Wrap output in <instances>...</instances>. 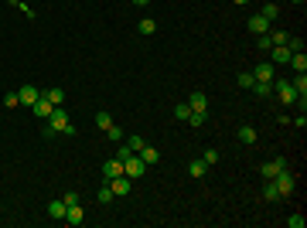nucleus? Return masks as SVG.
Here are the masks:
<instances>
[{
	"label": "nucleus",
	"mask_w": 307,
	"mask_h": 228,
	"mask_svg": "<svg viewBox=\"0 0 307 228\" xmlns=\"http://www.w3.org/2000/svg\"><path fill=\"white\" fill-rule=\"evenodd\" d=\"M273 92H276V99H280L284 106H294V102H297V92H294V85H290V82L273 78Z\"/></svg>",
	"instance_id": "3"
},
{
	"label": "nucleus",
	"mask_w": 307,
	"mask_h": 228,
	"mask_svg": "<svg viewBox=\"0 0 307 228\" xmlns=\"http://www.w3.org/2000/svg\"><path fill=\"white\" fill-rule=\"evenodd\" d=\"M263 201H270V205H276V201H284V198H280V191L273 188V181H266V188H263Z\"/></svg>",
	"instance_id": "22"
},
{
	"label": "nucleus",
	"mask_w": 307,
	"mask_h": 228,
	"mask_svg": "<svg viewBox=\"0 0 307 228\" xmlns=\"http://www.w3.org/2000/svg\"><path fill=\"white\" fill-rule=\"evenodd\" d=\"M120 174H123V160H120V157H113V160L102 164V181H113V177H120Z\"/></svg>",
	"instance_id": "9"
},
{
	"label": "nucleus",
	"mask_w": 307,
	"mask_h": 228,
	"mask_svg": "<svg viewBox=\"0 0 307 228\" xmlns=\"http://www.w3.org/2000/svg\"><path fill=\"white\" fill-rule=\"evenodd\" d=\"M252 78H256V82H273V78H276V72H273V61H260V65L252 68Z\"/></svg>",
	"instance_id": "7"
},
{
	"label": "nucleus",
	"mask_w": 307,
	"mask_h": 228,
	"mask_svg": "<svg viewBox=\"0 0 307 228\" xmlns=\"http://www.w3.org/2000/svg\"><path fill=\"white\" fill-rule=\"evenodd\" d=\"M18 99H20V106H28V109H31V106L41 99V89L28 82V85H20V89H18Z\"/></svg>",
	"instance_id": "4"
},
{
	"label": "nucleus",
	"mask_w": 307,
	"mask_h": 228,
	"mask_svg": "<svg viewBox=\"0 0 307 228\" xmlns=\"http://www.w3.org/2000/svg\"><path fill=\"white\" fill-rule=\"evenodd\" d=\"M250 92H256L260 99H270V95H273V82H252Z\"/></svg>",
	"instance_id": "19"
},
{
	"label": "nucleus",
	"mask_w": 307,
	"mask_h": 228,
	"mask_svg": "<svg viewBox=\"0 0 307 228\" xmlns=\"http://www.w3.org/2000/svg\"><path fill=\"white\" fill-rule=\"evenodd\" d=\"M188 106H192V113H205L208 116V95L205 92H192L188 95Z\"/></svg>",
	"instance_id": "8"
},
{
	"label": "nucleus",
	"mask_w": 307,
	"mask_h": 228,
	"mask_svg": "<svg viewBox=\"0 0 307 228\" xmlns=\"http://www.w3.org/2000/svg\"><path fill=\"white\" fill-rule=\"evenodd\" d=\"M4 106H7V109H14V106H20L18 92H7V95H4Z\"/></svg>",
	"instance_id": "32"
},
{
	"label": "nucleus",
	"mask_w": 307,
	"mask_h": 228,
	"mask_svg": "<svg viewBox=\"0 0 307 228\" xmlns=\"http://www.w3.org/2000/svg\"><path fill=\"white\" fill-rule=\"evenodd\" d=\"M256 48H260V51H270V48H273L270 34H260V38H256Z\"/></svg>",
	"instance_id": "31"
},
{
	"label": "nucleus",
	"mask_w": 307,
	"mask_h": 228,
	"mask_svg": "<svg viewBox=\"0 0 307 228\" xmlns=\"http://www.w3.org/2000/svg\"><path fill=\"white\" fill-rule=\"evenodd\" d=\"M106 184L113 188V194H116V198H126V194L134 191V181H130L126 174H120V177H113V181H106Z\"/></svg>",
	"instance_id": "5"
},
{
	"label": "nucleus",
	"mask_w": 307,
	"mask_h": 228,
	"mask_svg": "<svg viewBox=\"0 0 307 228\" xmlns=\"http://www.w3.org/2000/svg\"><path fill=\"white\" fill-rule=\"evenodd\" d=\"M246 27H250L256 38H260V34H270V31H273V24H270L266 17H260V14H252V17L246 20Z\"/></svg>",
	"instance_id": "6"
},
{
	"label": "nucleus",
	"mask_w": 307,
	"mask_h": 228,
	"mask_svg": "<svg viewBox=\"0 0 307 228\" xmlns=\"http://www.w3.org/2000/svg\"><path fill=\"white\" fill-rule=\"evenodd\" d=\"M260 17H266L270 24H273V20L280 17V7H276V3H273V0H266V3H263V7H260Z\"/></svg>",
	"instance_id": "17"
},
{
	"label": "nucleus",
	"mask_w": 307,
	"mask_h": 228,
	"mask_svg": "<svg viewBox=\"0 0 307 228\" xmlns=\"http://www.w3.org/2000/svg\"><path fill=\"white\" fill-rule=\"evenodd\" d=\"M232 3H239V7H242V3H250V0H232Z\"/></svg>",
	"instance_id": "39"
},
{
	"label": "nucleus",
	"mask_w": 307,
	"mask_h": 228,
	"mask_svg": "<svg viewBox=\"0 0 307 228\" xmlns=\"http://www.w3.org/2000/svg\"><path fill=\"white\" fill-rule=\"evenodd\" d=\"M304 222H307L304 215H290V218H287V225H290V228H304Z\"/></svg>",
	"instance_id": "35"
},
{
	"label": "nucleus",
	"mask_w": 307,
	"mask_h": 228,
	"mask_svg": "<svg viewBox=\"0 0 307 228\" xmlns=\"http://www.w3.org/2000/svg\"><path fill=\"white\" fill-rule=\"evenodd\" d=\"M65 211H68V205H65L62 198H55V201H48V215H52V218H58V222H65Z\"/></svg>",
	"instance_id": "13"
},
{
	"label": "nucleus",
	"mask_w": 307,
	"mask_h": 228,
	"mask_svg": "<svg viewBox=\"0 0 307 228\" xmlns=\"http://www.w3.org/2000/svg\"><path fill=\"white\" fill-rule=\"evenodd\" d=\"M270 181H273V188L280 191V198H290V194L297 191V177L290 174V167H284V171L276 174V177H270Z\"/></svg>",
	"instance_id": "1"
},
{
	"label": "nucleus",
	"mask_w": 307,
	"mask_h": 228,
	"mask_svg": "<svg viewBox=\"0 0 307 228\" xmlns=\"http://www.w3.org/2000/svg\"><path fill=\"white\" fill-rule=\"evenodd\" d=\"M236 82H239V89H252V82H256V78H252V72H239Z\"/></svg>",
	"instance_id": "28"
},
{
	"label": "nucleus",
	"mask_w": 307,
	"mask_h": 228,
	"mask_svg": "<svg viewBox=\"0 0 307 228\" xmlns=\"http://www.w3.org/2000/svg\"><path fill=\"white\" fill-rule=\"evenodd\" d=\"M96 126H99V130H102V133H106V130L113 126V116L106 113V109H99V113H96Z\"/></svg>",
	"instance_id": "23"
},
{
	"label": "nucleus",
	"mask_w": 307,
	"mask_h": 228,
	"mask_svg": "<svg viewBox=\"0 0 307 228\" xmlns=\"http://www.w3.org/2000/svg\"><path fill=\"white\" fill-rule=\"evenodd\" d=\"M65 222H68V225H82V222H86L82 201H78V205H68V211H65Z\"/></svg>",
	"instance_id": "10"
},
{
	"label": "nucleus",
	"mask_w": 307,
	"mask_h": 228,
	"mask_svg": "<svg viewBox=\"0 0 307 228\" xmlns=\"http://www.w3.org/2000/svg\"><path fill=\"white\" fill-rule=\"evenodd\" d=\"M31 109H34V116H38V119H48V116H52V109H55V106H52V102H48V99L41 95V99H38V102H34V106H31Z\"/></svg>",
	"instance_id": "15"
},
{
	"label": "nucleus",
	"mask_w": 307,
	"mask_h": 228,
	"mask_svg": "<svg viewBox=\"0 0 307 228\" xmlns=\"http://www.w3.org/2000/svg\"><path fill=\"white\" fill-rule=\"evenodd\" d=\"M136 31H140L144 38H150L154 31H157V20H154V17H144V20H140V24H136Z\"/></svg>",
	"instance_id": "21"
},
{
	"label": "nucleus",
	"mask_w": 307,
	"mask_h": 228,
	"mask_svg": "<svg viewBox=\"0 0 307 228\" xmlns=\"http://www.w3.org/2000/svg\"><path fill=\"white\" fill-rule=\"evenodd\" d=\"M123 174H126L130 181H140V177L147 174V164H144V157H140V153H130V157H123Z\"/></svg>",
	"instance_id": "2"
},
{
	"label": "nucleus",
	"mask_w": 307,
	"mask_h": 228,
	"mask_svg": "<svg viewBox=\"0 0 307 228\" xmlns=\"http://www.w3.org/2000/svg\"><path fill=\"white\" fill-rule=\"evenodd\" d=\"M270 51H273V65H287L290 61V48L287 44H273Z\"/></svg>",
	"instance_id": "14"
},
{
	"label": "nucleus",
	"mask_w": 307,
	"mask_h": 228,
	"mask_svg": "<svg viewBox=\"0 0 307 228\" xmlns=\"http://www.w3.org/2000/svg\"><path fill=\"white\" fill-rule=\"evenodd\" d=\"M202 160H205L208 167H212V164H218V150H215V147H208V150L202 153Z\"/></svg>",
	"instance_id": "30"
},
{
	"label": "nucleus",
	"mask_w": 307,
	"mask_h": 228,
	"mask_svg": "<svg viewBox=\"0 0 307 228\" xmlns=\"http://www.w3.org/2000/svg\"><path fill=\"white\" fill-rule=\"evenodd\" d=\"M287 31H273V34H270V41H273V44H287Z\"/></svg>",
	"instance_id": "33"
},
{
	"label": "nucleus",
	"mask_w": 307,
	"mask_h": 228,
	"mask_svg": "<svg viewBox=\"0 0 307 228\" xmlns=\"http://www.w3.org/2000/svg\"><path fill=\"white\" fill-rule=\"evenodd\" d=\"M123 143H126V147H130V150H134V153H140V150H144V147H147V140H144V136H126Z\"/></svg>",
	"instance_id": "25"
},
{
	"label": "nucleus",
	"mask_w": 307,
	"mask_h": 228,
	"mask_svg": "<svg viewBox=\"0 0 307 228\" xmlns=\"http://www.w3.org/2000/svg\"><path fill=\"white\" fill-rule=\"evenodd\" d=\"M188 174H192V181H202V177L208 174V164H205V160H192V164H188Z\"/></svg>",
	"instance_id": "16"
},
{
	"label": "nucleus",
	"mask_w": 307,
	"mask_h": 228,
	"mask_svg": "<svg viewBox=\"0 0 307 228\" xmlns=\"http://www.w3.org/2000/svg\"><path fill=\"white\" fill-rule=\"evenodd\" d=\"M62 201H65V205H78V194H76V191H65Z\"/></svg>",
	"instance_id": "37"
},
{
	"label": "nucleus",
	"mask_w": 307,
	"mask_h": 228,
	"mask_svg": "<svg viewBox=\"0 0 307 228\" xmlns=\"http://www.w3.org/2000/svg\"><path fill=\"white\" fill-rule=\"evenodd\" d=\"M106 133H110V140H116V143H123V140H126V133H123V130H120V126H110V130H106Z\"/></svg>",
	"instance_id": "29"
},
{
	"label": "nucleus",
	"mask_w": 307,
	"mask_h": 228,
	"mask_svg": "<svg viewBox=\"0 0 307 228\" xmlns=\"http://www.w3.org/2000/svg\"><path fill=\"white\" fill-rule=\"evenodd\" d=\"M287 65H294V72H307V55L304 51H294Z\"/></svg>",
	"instance_id": "18"
},
{
	"label": "nucleus",
	"mask_w": 307,
	"mask_h": 228,
	"mask_svg": "<svg viewBox=\"0 0 307 228\" xmlns=\"http://www.w3.org/2000/svg\"><path fill=\"white\" fill-rule=\"evenodd\" d=\"M96 198H99V205H110V201H113L116 194H113V188H110V184H102V191H99Z\"/></svg>",
	"instance_id": "27"
},
{
	"label": "nucleus",
	"mask_w": 307,
	"mask_h": 228,
	"mask_svg": "<svg viewBox=\"0 0 307 228\" xmlns=\"http://www.w3.org/2000/svg\"><path fill=\"white\" fill-rule=\"evenodd\" d=\"M41 95H44L52 106H65V89H58V85H52V89H41Z\"/></svg>",
	"instance_id": "11"
},
{
	"label": "nucleus",
	"mask_w": 307,
	"mask_h": 228,
	"mask_svg": "<svg viewBox=\"0 0 307 228\" xmlns=\"http://www.w3.org/2000/svg\"><path fill=\"white\" fill-rule=\"evenodd\" d=\"M140 157H144V164L150 167V164H157V160H160V150H157V147H150V143H147V147L140 150Z\"/></svg>",
	"instance_id": "20"
},
{
	"label": "nucleus",
	"mask_w": 307,
	"mask_h": 228,
	"mask_svg": "<svg viewBox=\"0 0 307 228\" xmlns=\"http://www.w3.org/2000/svg\"><path fill=\"white\" fill-rule=\"evenodd\" d=\"M188 116H192V106H188V102H178V106H174V119H181V123H184Z\"/></svg>",
	"instance_id": "26"
},
{
	"label": "nucleus",
	"mask_w": 307,
	"mask_h": 228,
	"mask_svg": "<svg viewBox=\"0 0 307 228\" xmlns=\"http://www.w3.org/2000/svg\"><path fill=\"white\" fill-rule=\"evenodd\" d=\"M287 48H290V55H294V51H304V41L300 38H287Z\"/></svg>",
	"instance_id": "34"
},
{
	"label": "nucleus",
	"mask_w": 307,
	"mask_h": 228,
	"mask_svg": "<svg viewBox=\"0 0 307 228\" xmlns=\"http://www.w3.org/2000/svg\"><path fill=\"white\" fill-rule=\"evenodd\" d=\"M184 123H192V126H202V123H205V113H192L188 119H184Z\"/></svg>",
	"instance_id": "36"
},
{
	"label": "nucleus",
	"mask_w": 307,
	"mask_h": 228,
	"mask_svg": "<svg viewBox=\"0 0 307 228\" xmlns=\"http://www.w3.org/2000/svg\"><path fill=\"white\" fill-rule=\"evenodd\" d=\"M290 3H297V7H300V3H304V0H290Z\"/></svg>",
	"instance_id": "40"
},
{
	"label": "nucleus",
	"mask_w": 307,
	"mask_h": 228,
	"mask_svg": "<svg viewBox=\"0 0 307 228\" xmlns=\"http://www.w3.org/2000/svg\"><path fill=\"white\" fill-rule=\"evenodd\" d=\"M284 167H287V160H284V157H276V160H270V164H263V177H276V174L284 171Z\"/></svg>",
	"instance_id": "12"
},
{
	"label": "nucleus",
	"mask_w": 307,
	"mask_h": 228,
	"mask_svg": "<svg viewBox=\"0 0 307 228\" xmlns=\"http://www.w3.org/2000/svg\"><path fill=\"white\" fill-rule=\"evenodd\" d=\"M239 140H242L246 147H252V143H256V130H252V126H239Z\"/></svg>",
	"instance_id": "24"
},
{
	"label": "nucleus",
	"mask_w": 307,
	"mask_h": 228,
	"mask_svg": "<svg viewBox=\"0 0 307 228\" xmlns=\"http://www.w3.org/2000/svg\"><path fill=\"white\" fill-rule=\"evenodd\" d=\"M134 3H136V7H147V3H150V0H134Z\"/></svg>",
	"instance_id": "38"
}]
</instances>
